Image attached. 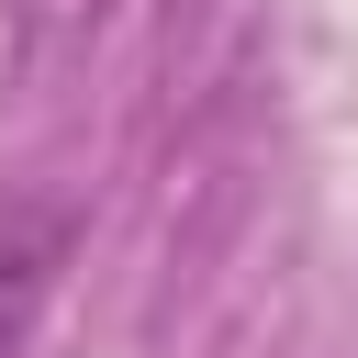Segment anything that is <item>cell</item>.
<instances>
[{"instance_id":"obj_1","label":"cell","mask_w":358,"mask_h":358,"mask_svg":"<svg viewBox=\"0 0 358 358\" xmlns=\"http://www.w3.org/2000/svg\"><path fill=\"white\" fill-rule=\"evenodd\" d=\"M67 257H78V201H67V190H11V201H0V358L34 347Z\"/></svg>"}]
</instances>
